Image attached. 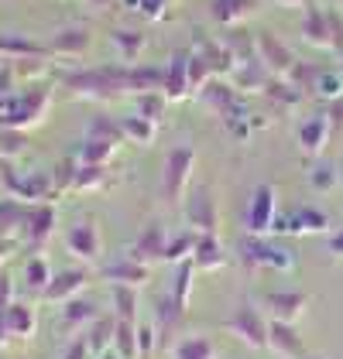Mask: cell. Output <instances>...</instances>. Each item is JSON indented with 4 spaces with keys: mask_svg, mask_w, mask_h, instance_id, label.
<instances>
[{
    "mask_svg": "<svg viewBox=\"0 0 343 359\" xmlns=\"http://www.w3.org/2000/svg\"><path fill=\"white\" fill-rule=\"evenodd\" d=\"M52 107V89L48 86H34L25 93H11L0 100V127H14V130H31L38 127Z\"/></svg>",
    "mask_w": 343,
    "mask_h": 359,
    "instance_id": "6da1fadb",
    "label": "cell"
},
{
    "mask_svg": "<svg viewBox=\"0 0 343 359\" xmlns=\"http://www.w3.org/2000/svg\"><path fill=\"white\" fill-rule=\"evenodd\" d=\"M65 250L76 257V260H96L100 257V229H96V222L93 219H79L69 226V233H65Z\"/></svg>",
    "mask_w": 343,
    "mask_h": 359,
    "instance_id": "7a4b0ae2",
    "label": "cell"
},
{
    "mask_svg": "<svg viewBox=\"0 0 343 359\" xmlns=\"http://www.w3.org/2000/svg\"><path fill=\"white\" fill-rule=\"evenodd\" d=\"M31 247H45L56 233V209L48 202H38V205H28V216H25V229Z\"/></svg>",
    "mask_w": 343,
    "mask_h": 359,
    "instance_id": "3957f363",
    "label": "cell"
},
{
    "mask_svg": "<svg viewBox=\"0 0 343 359\" xmlns=\"http://www.w3.org/2000/svg\"><path fill=\"white\" fill-rule=\"evenodd\" d=\"M89 41H93L89 28H62L58 34H52L48 52H52V55H62V58H79L89 52Z\"/></svg>",
    "mask_w": 343,
    "mask_h": 359,
    "instance_id": "277c9868",
    "label": "cell"
},
{
    "mask_svg": "<svg viewBox=\"0 0 343 359\" xmlns=\"http://www.w3.org/2000/svg\"><path fill=\"white\" fill-rule=\"evenodd\" d=\"M189 175H193V151H189V147L172 151L169 165H165V178H169V195L175 202H179V195H182V185L189 182Z\"/></svg>",
    "mask_w": 343,
    "mask_h": 359,
    "instance_id": "5b68a950",
    "label": "cell"
},
{
    "mask_svg": "<svg viewBox=\"0 0 343 359\" xmlns=\"http://www.w3.org/2000/svg\"><path fill=\"white\" fill-rule=\"evenodd\" d=\"M7 332L18 335V339H28L31 332H34L31 308H25V304H7V308H0V339H4Z\"/></svg>",
    "mask_w": 343,
    "mask_h": 359,
    "instance_id": "8992f818",
    "label": "cell"
},
{
    "mask_svg": "<svg viewBox=\"0 0 343 359\" xmlns=\"http://www.w3.org/2000/svg\"><path fill=\"white\" fill-rule=\"evenodd\" d=\"M0 55L4 58H48V45L31 41V38H18V34H0Z\"/></svg>",
    "mask_w": 343,
    "mask_h": 359,
    "instance_id": "52a82bcc",
    "label": "cell"
},
{
    "mask_svg": "<svg viewBox=\"0 0 343 359\" xmlns=\"http://www.w3.org/2000/svg\"><path fill=\"white\" fill-rule=\"evenodd\" d=\"M28 205L21 198H0V236H18L25 229Z\"/></svg>",
    "mask_w": 343,
    "mask_h": 359,
    "instance_id": "ba28073f",
    "label": "cell"
},
{
    "mask_svg": "<svg viewBox=\"0 0 343 359\" xmlns=\"http://www.w3.org/2000/svg\"><path fill=\"white\" fill-rule=\"evenodd\" d=\"M83 284H86L83 271H62V274H56L52 280H48L45 298H48V302H65V298H72Z\"/></svg>",
    "mask_w": 343,
    "mask_h": 359,
    "instance_id": "9c48e42d",
    "label": "cell"
},
{
    "mask_svg": "<svg viewBox=\"0 0 343 359\" xmlns=\"http://www.w3.org/2000/svg\"><path fill=\"white\" fill-rule=\"evenodd\" d=\"M257 41H261L257 48H261L264 62H268V65H275V72H282V69H292V65H295V55L288 52L278 38H271V34H261Z\"/></svg>",
    "mask_w": 343,
    "mask_h": 359,
    "instance_id": "30bf717a",
    "label": "cell"
},
{
    "mask_svg": "<svg viewBox=\"0 0 343 359\" xmlns=\"http://www.w3.org/2000/svg\"><path fill=\"white\" fill-rule=\"evenodd\" d=\"M302 38L306 41H313L319 48H330L333 45V34H330V21H326V14H319V11H309V18L302 21Z\"/></svg>",
    "mask_w": 343,
    "mask_h": 359,
    "instance_id": "8fae6325",
    "label": "cell"
},
{
    "mask_svg": "<svg viewBox=\"0 0 343 359\" xmlns=\"http://www.w3.org/2000/svg\"><path fill=\"white\" fill-rule=\"evenodd\" d=\"M110 41H114V48L120 58H138L144 48V34L141 31H131V28H114L110 31Z\"/></svg>",
    "mask_w": 343,
    "mask_h": 359,
    "instance_id": "7c38bea8",
    "label": "cell"
},
{
    "mask_svg": "<svg viewBox=\"0 0 343 359\" xmlns=\"http://www.w3.org/2000/svg\"><path fill=\"white\" fill-rule=\"evenodd\" d=\"M257 0H216L213 4V18L220 21V25H233V21H240V18H247L251 11H254Z\"/></svg>",
    "mask_w": 343,
    "mask_h": 359,
    "instance_id": "4fadbf2b",
    "label": "cell"
},
{
    "mask_svg": "<svg viewBox=\"0 0 343 359\" xmlns=\"http://www.w3.org/2000/svg\"><path fill=\"white\" fill-rule=\"evenodd\" d=\"M196 198L200 202L189 205V222L209 233L213 229V195H209V189H196Z\"/></svg>",
    "mask_w": 343,
    "mask_h": 359,
    "instance_id": "5bb4252c",
    "label": "cell"
},
{
    "mask_svg": "<svg viewBox=\"0 0 343 359\" xmlns=\"http://www.w3.org/2000/svg\"><path fill=\"white\" fill-rule=\"evenodd\" d=\"M186 89H189V58L175 55L172 69L165 72V93H169V96H182Z\"/></svg>",
    "mask_w": 343,
    "mask_h": 359,
    "instance_id": "9a60e30c",
    "label": "cell"
},
{
    "mask_svg": "<svg viewBox=\"0 0 343 359\" xmlns=\"http://www.w3.org/2000/svg\"><path fill=\"white\" fill-rule=\"evenodd\" d=\"M120 130H124V137L138 140V144H151L155 140V120H148V116H127V120H120Z\"/></svg>",
    "mask_w": 343,
    "mask_h": 359,
    "instance_id": "2e32d148",
    "label": "cell"
},
{
    "mask_svg": "<svg viewBox=\"0 0 343 359\" xmlns=\"http://www.w3.org/2000/svg\"><path fill=\"white\" fill-rule=\"evenodd\" d=\"M25 147H28V140H25L21 130H14V127H0V158H4V161L21 158Z\"/></svg>",
    "mask_w": 343,
    "mask_h": 359,
    "instance_id": "e0dca14e",
    "label": "cell"
},
{
    "mask_svg": "<svg viewBox=\"0 0 343 359\" xmlns=\"http://www.w3.org/2000/svg\"><path fill=\"white\" fill-rule=\"evenodd\" d=\"M89 140H100V144H110V147H117L120 144V137H124V130L117 127V123H110V120H103V116H96L93 123H89V134H86Z\"/></svg>",
    "mask_w": 343,
    "mask_h": 359,
    "instance_id": "ac0fdd59",
    "label": "cell"
},
{
    "mask_svg": "<svg viewBox=\"0 0 343 359\" xmlns=\"http://www.w3.org/2000/svg\"><path fill=\"white\" fill-rule=\"evenodd\" d=\"M268 205H271V192L268 189H261V192L254 195V212L247 216V226L254 229V233H261V229H268Z\"/></svg>",
    "mask_w": 343,
    "mask_h": 359,
    "instance_id": "d6986e66",
    "label": "cell"
},
{
    "mask_svg": "<svg viewBox=\"0 0 343 359\" xmlns=\"http://www.w3.org/2000/svg\"><path fill=\"white\" fill-rule=\"evenodd\" d=\"M292 229L319 233V229H326V216H323V212H316V209H299V212L292 216Z\"/></svg>",
    "mask_w": 343,
    "mask_h": 359,
    "instance_id": "ffe728a7",
    "label": "cell"
},
{
    "mask_svg": "<svg viewBox=\"0 0 343 359\" xmlns=\"http://www.w3.org/2000/svg\"><path fill=\"white\" fill-rule=\"evenodd\" d=\"M326 130H330L326 120H313V123H306V127L299 130V140H302L309 151H319V147H323V137H326Z\"/></svg>",
    "mask_w": 343,
    "mask_h": 359,
    "instance_id": "44dd1931",
    "label": "cell"
},
{
    "mask_svg": "<svg viewBox=\"0 0 343 359\" xmlns=\"http://www.w3.org/2000/svg\"><path fill=\"white\" fill-rule=\"evenodd\" d=\"M25 277H28V284L38 291V287H48V280H52V274H48V260L45 257H34L28 264V271H25Z\"/></svg>",
    "mask_w": 343,
    "mask_h": 359,
    "instance_id": "7402d4cb",
    "label": "cell"
},
{
    "mask_svg": "<svg viewBox=\"0 0 343 359\" xmlns=\"http://www.w3.org/2000/svg\"><path fill=\"white\" fill-rule=\"evenodd\" d=\"M107 277H114V280H124V287L127 284H138L144 277V267H134V264H127V260H120L114 267H107Z\"/></svg>",
    "mask_w": 343,
    "mask_h": 359,
    "instance_id": "603a6c76",
    "label": "cell"
},
{
    "mask_svg": "<svg viewBox=\"0 0 343 359\" xmlns=\"http://www.w3.org/2000/svg\"><path fill=\"white\" fill-rule=\"evenodd\" d=\"M340 79H337V76H330V72H323V69H319V76H316V83H313V93L316 96H330V100H333V96H340Z\"/></svg>",
    "mask_w": 343,
    "mask_h": 359,
    "instance_id": "cb8c5ba5",
    "label": "cell"
},
{
    "mask_svg": "<svg viewBox=\"0 0 343 359\" xmlns=\"http://www.w3.org/2000/svg\"><path fill=\"white\" fill-rule=\"evenodd\" d=\"M158 236H162V233H158V226H151V229H148V233L141 236V243H138V250H134V253H138L141 260H151V257H158V243H162Z\"/></svg>",
    "mask_w": 343,
    "mask_h": 359,
    "instance_id": "d4e9b609",
    "label": "cell"
},
{
    "mask_svg": "<svg viewBox=\"0 0 343 359\" xmlns=\"http://www.w3.org/2000/svg\"><path fill=\"white\" fill-rule=\"evenodd\" d=\"M337 185V171L330 165H319L313 171V189H319V192H326V189H333Z\"/></svg>",
    "mask_w": 343,
    "mask_h": 359,
    "instance_id": "484cf974",
    "label": "cell"
},
{
    "mask_svg": "<svg viewBox=\"0 0 343 359\" xmlns=\"http://www.w3.org/2000/svg\"><path fill=\"white\" fill-rule=\"evenodd\" d=\"M86 315H93V304L89 302L69 304V311H65V325H69V329H72V325H79V322H86Z\"/></svg>",
    "mask_w": 343,
    "mask_h": 359,
    "instance_id": "4316f807",
    "label": "cell"
},
{
    "mask_svg": "<svg viewBox=\"0 0 343 359\" xmlns=\"http://www.w3.org/2000/svg\"><path fill=\"white\" fill-rule=\"evenodd\" d=\"M172 0H141L138 4V11H141L144 18H151V21H162V14H165V7H169Z\"/></svg>",
    "mask_w": 343,
    "mask_h": 359,
    "instance_id": "83f0119b",
    "label": "cell"
},
{
    "mask_svg": "<svg viewBox=\"0 0 343 359\" xmlns=\"http://www.w3.org/2000/svg\"><path fill=\"white\" fill-rule=\"evenodd\" d=\"M14 93V69H0V100Z\"/></svg>",
    "mask_w": 343,
    "mask_h": 359,
    "instance_id": "f1b7e54d",
    "label": "cell"
},
{
    "mask_svg": "<svg viewBox=\"0 0 343 359\" xmlns=\"http://www.w3.org/2000/svg\"><path fill=\"white\" fill-rule=\"evenodd\" d=\"M7 298H11V280L7 274H0V308H7Z\"/></svg>",
    "mask_w": 343,
    "mask_h": 359,
    "instance_id": "f546056e",
    "label": "cell"
},
{
    "mask_svg": "<svg viewBox=\"0 0 343 359\" xmlns=\"http://www.w3.org/2000/svg\"><path fill=\"white\" fill-rule=\"evenodd\" d=\"M330 250H333L337 257L343 253V233H340V236H333V240H330Z\"/></svg>",
    "mask_w": 343,
    "mask_h": 359,
    "instance_id": "4dcf8cb0",
    "label": "cell"
},
{
    "mask_svg": "<svg viewBox=\"0 0 343 359\" xmlns=\"http://www.w3.org/2000/svg\"><path fill=\"white\" fill-rule=\"evenodd\" d=\"M282 7H302V4H309V0H278Z\"/></svg>",
    "mask_w": 343,
    "mask_h": 359,
    "instance_id": "1f68e13d",
    "label": "cell"
},
{
    "mask_svg": "<svg viewBox=\"0 0 343 359\" xmlns=\"http://www.w3.org/2000/svg\"><path fill=\"white\" fill-rule=\"evenodd\" d=\"M83 353H86L83 346H76V349H72V353H69V356H65V359H83Z\"/></svg>",
    "mask_w": 343,
    "mask_h": 359,
    "instance_id": "d6a6232c",
    "label": "cell"
},
{
    "mask_svg": "<svg viewBox=\"0 0 343 359\" xmlns=\"http://www.w3.org/2000/svg\"><path fill=\"white\" fill-rule=\"evenodd\" d=\"M93 7H110V0H89Z\"/></svg>",
    "mask_w": 343,
    "mask_h": 359,
    "instance_id": "836d02e7",
    "label": "cell"
},
{
    "mask_svg": "<svg viewBox=\"0 0 343 359\" xmlns=\"http://www.w3.org/2000/svg\"><path fill=\"white\" fill-rule=\"evenodd\" d=\"M124 4H127L131 11H138V4H141V0H124Z\"/></svg>",
    "mask_w": 343,
    "mask_h": 359,
    "instance_id": "e575fe53",
    "label": "cell"
},
{
    "mask_svg": "<svg viewBox=\"0 0 343 359\" xmlns=\"http://www.w3.org/2000/svg\"><path fill=\"white\" fill-rule=\"evenodd\" d=\"M0 65H4V55H0Z\"/></svg>",
    "mask_w": 343,
    "mask_h": 359,
    "instance_id": "d590c367",
    "label": "cell"
}]
</instances>
